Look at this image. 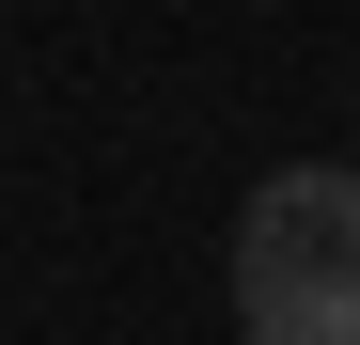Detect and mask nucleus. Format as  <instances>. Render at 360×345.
Returning a JSON list of instances; mask_svg holds the SVG:
<instances>
[{"label":"nucleus","instance_id":"f257e3e1","mask_svg":"<svg viewBox=\"0 0 360 345\" xmlns=\"http://www.w3.org/2000/svg\"><path fill=\"white\" fill-rule=\"evenodd\" d=\"M235 330L251 345H360V172L297 157L235 220Z\"/></svg>","mask_w":360,"mask_h":345}]
</instances>
